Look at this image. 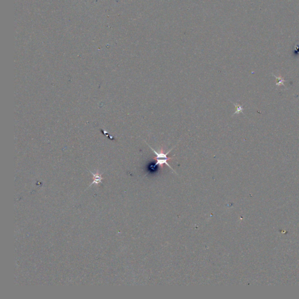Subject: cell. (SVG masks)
Here are the masks:
<instances>
[{
	"mask_svg": "<svg viewBox=\"0 0 299 299\" xmlns=\"http://www.w3.org/2000/svg\"><path fill=\"white\" fill-rule=\"evenodd\" d=\"M92 174L93 175V178L94 179H93V184L91 185H92L93 184H99V183L101 182L102 178L101 177V175L99 174L98 172H97L96 174H93V173L92 172Z\"/></svg>",
	"mask_w": 299,
	"mask_h": 299,
	"instance_id": "cell-2",
	"label": "cell"
},
{
	"mask_svg": "<svg viewBox=\"0 0 299 299\" xmlns=\"http://www.w3.org/2000/svg\"><path fill=\"white\" fill-rule=\"evenodd\" d=\"M273 76L276 78V79L278 80V82H277V83H276V85L277 87H279V86H280V85H282L283 86H284V87H285V84H284V83H285V80H284V78H283V77H277V76H276V75H275L273 74Z\"/></svg>",
	"mask_w": 299,
	"mask_h": 299,
	"instance_id": "cell-3",
	"label": "cell"
},
{
	"mask_svg": "<svg viewBox=\"0 0 299 299\" xmlns=\"http://www.w3.org/2000/svg\"><path fill=\"white\" fill-rule=\"evenodd\" d=\"M234 105H235V106L236 108V111H235V113H234V115H235L236 113L237 114H239L240 113H243V107L242 106H241L240 105H238V104H235V103H234Z\"/></svg>",
	"mask_w": 299,
	"mask_h": 299,
	"instance_id": "cell-4",
	"label": "cell"
},
{
	"mask_svg": "<svg viewBox=\"0 0 299 299\" xmlns=\"http://www.w3.org/2000/svg\"><path fill=\"white\" fill-rule=\"evenodd\" d=\"M149 145V144H148ZM150 148L154 152V153L156 155V157H154V159L156 160V165H159V167H161V168L163 167L164 165H167L168 166V167L169 168H171L172 171H174V172H175L173 168H172L169 164H168V161H169V160H171L172 159V158L171 157H168V154H169V153L172 150L174 149V147H172V149L169 150L168 151V152H165L164 150V149L162 147H161L159 151H156L154 149H153L150 146Z\"/></svg>",
	"mask_w": 299,
	"mask_h": 299,
	"instance_id": "cell-1",
	"label": "cell"
}]
</instances>
